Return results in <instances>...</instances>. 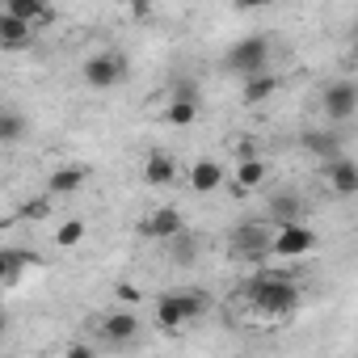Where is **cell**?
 Segmentation results:
<instances>
[{"label": "cell", "mask_w": 358, "mask_h": 358, "mask_svg": "<svg viewBox=\"0 0 358 358\" xmlns=\"http://www.w3.org/2000/svg\"><path fill=\"white\" fill-rule=\"evenodd\" d=\"M320 110H324L329 122H350L358 114V85H350V80L329 85L324 97H320Z\"/></svg>", "instance_id": "8992f818"}, {"label": "cell", "mask_w": 358, "mask_h": 358, "mask_svg": "<svg viewBox=\"0 0 358 358\" xmlns=\"http://www.w3.org/2000/svg\"><path fill=\"white\" fill-rule=\"evenodd\" d=\"M22 131H26V118H22L17 110H5V114H0V139H5V143H17Z\"/></svg>", "instance_id": "cb8c5ba5"}, {"label": "cell", "mask_w": 358, "mask_h": 358, "mask_svg": "<svg viewBox=\"0 0 358 358\" xmlns=\"http://www.w3.org/2000/svg\"><path fill=\"white\" fill-rule=\"evenodd\" d=\"M266 215H270V224H274V228H278V224H295V220H303V199H299V194L278 190V194H270Z\"/></svg>", "instance_id": "7c38bea8"}, {"label": "cell", "mask_w": 358, "mask_h": 358, "mask_svg": "<svg viewBox=\"0 0 358 358\" xmlns=\"http://www.w3.org/2000/svg\"><path fill=\"white\" fill-rule=\"evenodd\" d=\"M299 143H303L312 156H329V160L337 156V131H308Z\"/></svg>", "instance_id": "7402d4cb"}, {"label": "cell", "mask_w": 358, "mask_h": 358, "mask_svg": "<svg viewBox=\"0 0 358 358\" xmlns=\"http://www.w3.org/2000/svg\"><path fill=\"white\" fill-rule=\"evenodd\" d=\"M266 177H270V164L257 160V156H245V160L236 164V173H232V194H249V190H257Z\"/></svg>", "instance_id": "30bf717a"}, {"label": "cell", "mask_w": 358, "mask_h": 358, "mask_svg": "<svg viewBox=\"0 0 358 358\" xmlns=\"http://www.w3.org/2000/svg\"><path fill=\"white\" fill-rule=\"evenodd\" d=\"M80 76H85V85H89V89L106 93V89H114V85L127 76V64H122V55H118V51H97V55H89V59H85Z\"/></svg>", "instance_id": "5b68a950"}, {"label": "cell", "mask_w": 358, "mask_h": 358, "mask_svg": "<svg viewBox=\"0 0 358 358\" xmlns=\"http://www.w3.org/2000/svg\"><path fill=\"white\" fill-rule=\"evenodd\" d=\"M85 169L80 164H64V169H55L51 177H47V194H55V199H68V194H76L80 186H85Z\"/></svg>", "instance_id": "e0dca14e"}, {"label": "cell", "mask_w": 358, "mask_h": 358, "mask_svg": "<svg viewBox=\"0 0 358 358\" xmlns=\"http://www.w3.org/2000/svg\"><path fill=\"white\" fill-rule=\"evenodd\" d=\"M354 59H358V34H354Z\"/></svg>", "instance_id": "4dcf8cb0"}, {"label": "cell", "mask_w": 358, "mask_h": 358, "mask_svg": "<svg viewBox=\"0 0 358 358\" xmlns=\"http://www.w3.org/2000/svg\"><path fill=\"white\" fill-rule=\"evenodd\" d=\"M241 291H245V299L253 303V312L266 316V320H287V316H295V308H299V287H295L291 278H282V274H270V270L253 274Z\"/></svg>", "instance_id": "6da1fadb"}, {"label": "cell", "mask_w": 358, "mask_h": 358, "mask_svg": "<svg viewBox=\"0 0 358 358\" xmlns=\"http://www.w3.org/2000/svg\"><path fill=\"white\" fill-rule=\"evenodd\" d=\"M182 228H186V220H182V211H177V207H156V211L139 224V232L152 236V241H169V236H177Z\"/></svg>", "instance_id": "52a82bcc"}, {"label": "cell", "mask_w": 358, "mask_h": 358, "mask_svg": "<svg viewBox=\"0 0 358 358\" xmlns=\"http://www.w3.org/2000/svg\"><path fill=\"white\" fill-rule=\"evenodd\" d=\"M34 262H38V257L26 253V249H5V253H0V287L13 291V287L22 282V270L34 266Z\"/></svg>", "instance_id": "9a60e30c"}, {"label": "cell", "mask_w": 358, "mask_h": 358, "mask_svg": "<svg viewBox=\"0 0 358 358\" xmlns=\"http://www.w3.org/2000/svg\"><path fill=\"white\" fill-rule=\"evenodd\" d=\"M127 13H131L135 22H148V13H152V0H127Z\"/></svg>", "instance_id": "484cf974"}, {"label": "cell", "mask_w": 358, "mask_h": 358, "mask_svg": "<svg viewBox=\"0 0 358 358\" xmlns=\"http://www.w3.org/2000/svg\"><path fill=\"white\" fill-rule=\"evenodd\" d=\"M143 182L156 186V190L173 186V182H177V160H173L169 152H148V156H143Z\"/></svg>", "instance_id": "9c48e42d"}, {"label": "cell", "mask_w": 358, "mask_h": 358, "mask_svg": "<svg viewBox=\"0 0 358 358\" xmlns=\"http://www.w3.org/2000/svg\"><path fill=\"white\" fill-rule=\"evenodd\" d=\"M182 303H186V320H199V316H207V308H211V299H207L203 291H182Z\"/></svg>", "instance_id": "d4e9b609"}, {"label": "cell", "mask_w": 358, "mask_h": 358, "mask_svg": "<svg viewBox=\"0 0 358 358\" xmlns=\"http://www.w3.org/2000/svg\"><path fill=\"white\" fill-rule=\"evenodd\" d=\"M270 241H274V232L266 224L245 220V224L232 228V257H241V262H266L270 257Z\"/></svg>", "instance_id": "3957f363"}, {"label": "cell", "mask_w": 358, "mask_h": 358, "mask_svg": "<svg viewBox=\"0 0 358 358\" xmlns=\"http://www.w3.org/2000/svg\"><path fill=\"white\" fill-rule=\"evenodd\" d=\"M80 241H85V220H68V224L55 228V245L59 249H76Z\"/></svg>", "instance_id": "603a6c76"}, {"label": "cell", "mask_w": 358, "mask_h": 358, "mask_svg": "<svg viewBox=\"0 0 358 358\" xmlns=\"http://www.w3.org/2000/svg\"><path fill=\"white\" fill-rule=\"evenodd\" d=\"M30 38H34V26H30L26 17L0 13V47H5V51H17V47H26Z\"/></svg>", "instance_id": "4fadbf2b"}, {"label": "cell", "mask_w": 358, "mask_h": 358, "mask_svg": "<svg viewBox=\"0 0 358 358\" xmlns=\"http://www.w3.org/2000/svg\"><path fill=\"white\" fill-rule=\"evenodd\" d=\"M270 0H232V9L236 13H253V9H266Z\"/></svg>", "instance_id": "4316f807"}, {"label": "cell", "mask_w": 358, "mask_h": 358, "mask_svg": "<svg viewBox=\"0 0 358 358\" xmlns=\"http://www.w3.org/2000/svg\"><path fill=\"white\" fill-rule=\"evenodd\" d=\"M312 249H316V232H312L303 220H295V224H278V228H274L270 257H287V262H295V257H308Z\"/></svg>", "instance_id": "277c9868"}, {"label": "cell", "mask_w": 358, "mask_h": 358, "mask_svg": "<svg viewBox=\"0 0 358 358\" xmlns=\"http://www.w3.org/2000/svg\"><path fill=\"white\" fill-rule=\"evenodd\" d=\"M164 245H169V257H173L177 266H190V262H194V253H199V241H194L186 228L177 232V236H169Z\"/></svg>", "instance_id": "44dd1931"}, {"label": "cell", "mask_w": 358, "mask_h": 358, "mask_svg": "<svg viewBox=\"0 0 358 358\" xmlns=\"http://www.w3.org/2000/svg\"><path fill=\"white\" fill-rule=\"evenodd\" d=\"M26 220H47V203L38 199V203H26V211H22Z\"/></svg>", "instance_id": "83f0119b"}, {"label": "cell", "mask_w": 358, "mask_h": 358, "mask_svg": "<svg viewBox=\"0 0 358 358\" xmlns=\"http://www.w3.org/2000/svg\"><path fill=\"white\" fill-rule=\"evenodd\" d=\"M89 354H93L89 345H68V358H89Z\"/></svg>", "instance_id": "f546056e"}, {"label": "cell", "mask_w": 358, "mask_h": 358, "mask_svg": "<svg viewBox=\"0 0 358 358\" xmlns=\"http://www.w3.org/2000/svg\"><path fill=\"white\" fill-rule=\"evenodd\" d=\"M278 85H282V80H278V76H274L270 68H266V72H253V76H245L241 101H245V106H266V101H270V97L278 93Z\"/></svg>", "instance_id": "8fae6325"}, {"label": "cell", "mask_w": 358, "mask_h": 358, "mask_svg": "<svg viewBox=\"0 0 358 358\" xmlns=\"http://www.w3.org/2000/svg\"><path fill=\"white\" fill-rule=\"evenodd\" d=\"M114 291H118V299H122V303H139V291H135L131 282H118Z\"/></svg>", "instance_id": "f1b7e54d"}, {"label": "cell", "mask_w": 358, "mask_h": 358, "mask_svg": "<svg viewBox=\"0 0 358 358\" xmlns=\"http://www.w3.org/2000/svg\"><path fill=\"white\" fill-rule=\"evenodd\" d=\"M156 324H160V329H182V324H186L182 291H177V295H160V299H156Z\"/></svg>", "instance_id": "d6986e66"}, {"label": "cell", "mask_w": 358, "mask_h": 358, "mask_svg": "<svg viewBox=\"0 0 358 358\" xmlns=\"http://www.w3.org/2000/svg\"><path fill=\"white\" fill-rule=\"evenodd\" d=\"M324 173H329V190H333L337 199H354V194H358V164H354V160L333 156Z\"/></svg>", "instance_id": "ba28073f"}, {"label": "cell", "mask_w": 358, "mask_h": 358, "mask_svg": "<svg viewBox=\"0 0 358 358\" xmlns=\"http://www.w3.org/2000/svg\"><path fill=\"white\" fill-rule=\"evenodd\" d=\"M101 333H106L110 341H118V345H122V341H135V333H139V316L127 312V308H122V312H110V316L101 320Z\"/></svg>", "instance_id": "ac0fdd59"}, {"label": "cell", "mask_w": 358, "mask_h": 358, "mask_svg": "<svg viewBox=\"0 0 358 358\" xmlns=\"http://www.w3.org/2000/svg\"><path fill=\"white\" fill-rule=\"evenodd\" d=\"M224 186V164L220 160H194L190 169V190L194 194H215Z\"/></svg>", "instance_id": "5bb4252c"}, {"label": "cell", "mask_w": 358, "mask_h": 358, "mask_svg": "<svg viewBox=\"0 0 358 358\" xmlns=\"http://www.w3.org/2000/svg\"><path fill=\"white\" fill-rule=\"evenodd\" d=\"M224 68H228V72H236V76L266 72V68H270V38H262V34H249V38L232 43V51H228Z\"/></svg>", "instance_id": "7a4b0ae2"}, {"label": "cell", "mask_w": 358, "mask_h": 358, "mask_svg": "<svg viewBox=\"0 0 358 358\" xmlns=\"http://www.w3.org/2000/svg\"><path fill=\"white\" fill-rule=\"evenodd\" d=\"M5 13H17V17H26L34 30L55 22V9H51V0H5Z\"/></svg>", "instance_id": "2e32d148"}, {"label": "cell", "mask_w": 358, "mask_h": 358, "mask_svg": "<svg viewBox=\"0 0 358 358\" xmlns=\"http://www.w3.org/2000/svg\"><path fill=\"white\" fill-rule=\"evenodd\" d=\"M199 118V97H173L164 106V122L169 127H190Z\"/></svg>", "instance_id": "ffe728a7"}]
</instances>
